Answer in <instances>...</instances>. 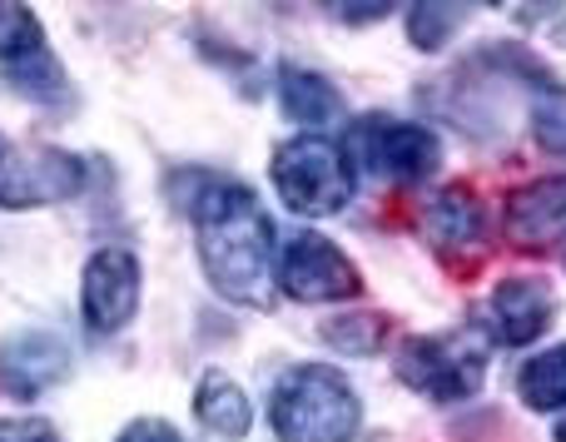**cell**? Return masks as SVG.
Instances as JSON below:
<instances>
[{
    "label": "cell",
    "instance_id": "12",
    "mask_svg": "<svg viewBox=\"0 0 566 442\" xmlns=\"http://www.w3.org/2000/svg\"><path fill=\"white\" fill-rule=\"evenodd\" d=\"M70 373V348L55 334H20L0 348V383L15 398H35Z\"/></svg>",
    "mask_w": 566,
    "mask_h": 442
},
{
    "label": "cell",
    "instance_id": "2",
    "mask_svg": "<svg viewBox=\"0 0 566 442\" xmlns=\"http://www.w3.org/2000/svg\"><path fill=\"white\" fill-rule=\"evenodd\" d=\"M269 418H274L279 442H353L363 423V408L338 368L298 364L279 378Z\"/></svg>",
    "mask_w": 566,
    "mask_h": 442
},
{
    "label": "cell",
    "instance_id": "7",
    "mask_svg": "<svg viewBox=\"0 0 566 442\" xmlns=\"http://www.w3.org/2000/svg\"><path fill=\"white\" fill-rule=\"evenodd\" d=\"M274 278L293 304H338V298H353L363 288L353 259L323 234H308V229L279 244Z\"/></svg>",
    "mask_w": 566,
    "mask_h": 442
},
{
    "label": "cell",
    "instance_id": "15",
    "mask_svg": "<svg viewBox=\"0 0 566 442\" xmlns=\"http://www.w3.org/2000/svg\"><path fill=\"white\" fill-rule=\"evenodd\" d=\"M279 99H283V115L298 119V125H328V119L343 115L338 85H328V75L303 65H289L279 75Z\"/></svg>",
    "mask_w": 566,
    "mask_h": 442
},
{
    "label": "cell",
    "instance_id": "8",
    "mask_svg": "<svg viewBox=\"0 0 566 442\" xmlns=\"http://www.w3.org/2000/svg\"><path fill=\"white\" fill-rule=\"evenodd\" d=\"M85 189V165L65 149H25L0 135V209H35Z\"/></svg>",
    "mask_w": 566,
    "mask_h": 442
},
{
    "label": "cell",
    "instance_id": "21",
    "mask_svg": "<svg viewBox=\"0 0 566 442\" xmlns=\"http://www.w3.org/2000/svg\"><path fill=\"white\" fill-rule=\"evenodd\" d=\"M115 442H185V438H179L169 423H159V418H139V423H129Z\"/></svg>",
    "mask_w": 566,
    "mask_h": 442
},
{
    "label": "cell",
    "instance_id": "4",
    "mask_svg": "<svg viewBox=\"0 0 566 442\" xmlns=\"http://www.w3.org/2000/svg\"><path fill=\"white\" fill-rule=\"evenodd\" d=\"M348 155L353 175L363 179H378V185H422V179L438 169L442 145L432 129L412 125V119H392V115H368L348 129Z\"/></svg>",
    "mask_w": 566,
    "mask_h": 442
},
{
    "label": "cell",
    "instance_id": "10",
    "mask_svg": "<svg viewBox=\"0 0 566 442\" xmlns=\"http://www.w3.org/2000/svg\"><path fill=\"white\" fill-rule=\"evenodd\" d=\"M418 224H422V234H428V244L438 249L442 259H458V264H472V259L488 249V214H482V204L462 185L432 194L428 204H422Z\"/></svg>",
    "mask_w": 566,
    "mask_h": 442
},
{
    "label": "cell",
    "instance_id": "6",
    "mask_svg": "<svg viewBox=\"0 0 566 442\" xmlns=\"http://www.w3.org/2000/svg\"><path fill=\"white\" fill-rule=\"evenodd\" d=\"M0 70H6L10 90H20L35 105H70L75 99L30 6H0Z\"/></svg>",
    "mask_w": 566,
    "mask_h": 442
},
{
    "label": "cell",
    "instance_id": "1",
    "mask_svg": "<svg viewBox=\"0 0 566 442\" xmlns=\"http://www.w3.org/2000/svg\"><path fill=\"white\" fill-rule=\"evenodd\" d=\"M189 219H195L209 284L234 304H259L269 254H274V229H269V214L259 209L254 189L234 185V179H205L189 194Z\"/></svg>",
    "mask_w": 566,
    "mask_h": 442
},
{
    "label": "cell",
    "instance_id": "23",
    "mask_svg": "<svg viewBox=\"0 0 566 442\" xmlns=\"http://www.w3.org/2000/svg\"><path fill=\"white\" fill-rule=\"evenodd\" d=\"M557 442H566V423H562V428H557Z\"/></svg>",
    "mask_w": 566,
    "mask_h": 442
},
{
    "label": "cell",
    "instance_id": "18",
    "mask_svg": "<svg viewBox=\"0 0 566 442\" xmlns=\"http://www.w3.org/2000/svg\"><path fill=\"white\" fill-rule=\"evenodd\" d=\"M382 334H388V324L368 318V314H343V318H333V324H323V338H328L333 348H343V354H378Z\"/></svg>",
    "mask_w": 566,
    "mask_h": 442
},
{
    "label": "cell",
    "instance_id": "14",
    "mask_svg": "<svg viewBox=\"0 0 566 442\" xmlns=\"http://www.w3.org/2000/svg\"><path fill=\"white\" fill-rule=\"evenodd\" d=\"M195 418L209 428L214 438H244L254 428V408H249V393L234 383L229 373H205L195 388Z\"/></svg>",
    "mask_w": 566,
    "mask_h": 442
},
{
    "label": "cell",
    "instance_id": "19",
    "mask_svg": "<svg viewBox=\"0 0 566 442\" xmlns=\"http://www.w3.org/2000/svg\"><path fill=\"white\" fill-rule=\"evenodd\" d=\"M532 135L547 155H566V90H547L532 109Z\"/></svg>",
    "mask_w": 566,
    "mask_h": 442
},
{
    "label": "cell",
    "instance_id": "3",
    "mask_svg": "<svg viewBox=\"0 0 566 442\" xmlns=\"http://www.w3.org/2000/svg\"><path fill=\"white\" fill-rule=\"evenodd\" d=\"M492 364V334L482 324H462L448 334H422L398 348V378L432 403H462L482 388Z\"/></svg>",
    "mask_w": 566,
    "mask_h": 442
},
{
    "label": "cell",
    "instance_id": "16",
    "mask_svg": "<svg viewBox=\"0 0 566 442\" xmlns=\"http://www.w3.org/2000/svg\"><path fill=\"white\" fill-rule=\"evenodd\" d=\"M517 393L532 413H562L566 408V344L527 358L517 373Z\"/></svg>",
    "mask_w": 566,
    "mask_h": 442
},
{
    "label": "cell",
    "instance_id": "13",
    "mask_svg": "<svg viewBox=\"0 0 566 442\" xmlns=\"http://www.w3.org/2000/svg\"><path fill=\"white\" fill-rule=\"evenodd\" d=\"M507 234H512V244H522V249H547V244H557V239H566V175L512 189Z\"/></svg>",
    "mask_w": 566,
    "mask_h": 442
},
{
    "label": "cell",
    "instance_id": "22",
    "mask_svg": "<svg viewBox=\"0 0 566 442\" xmlns=\"http://www.w3.org/2000/svg\"><path fill=\"white\" fill-rule=\"evenodd\" d=\"M388 10H392V6H343L338 15H343V20H353V25H363V20H382Z\"/></svg>",
    "mask_w": 566,
    "mask_h": 442
},
{
    "label": "cell",
    "instance_id": "17",
    "mask_svg": "<svg viewBox=\"0 0 566 442\" xmlns=\"http://www.w3.org/2000/svg\"><path fill=\"white\" fill-rule=\"evenodd\" d=\"M472 6H412L408 10V35L418 50H442L452 35H458V25L468 20Z\"/></svg>",
    "mask_w": 566,
    "mask_h": 442
},
{
    "label": "cell",
    "instance_id": "20",
    "mask_svg": "<svg viewBox=\"0 0 566 442\" xmlns=\"http://www.w3.org/2000/svg\"><path fill=\"white\" fill-rule=\"evenodd\" d=\"M0 442H60V438L40 418H15V423H0Z\"/></svg>",
    "mask_w": 566,
    "mask_h": 442
},
{
    "label": "cell",
    "instance_id": "9",
    "mask_svg": "<svg viewBox=\"0 0 566 442\" xmlns=\"http://www.w3.org/2000/svg\"><path fill=\"white\" fill-rule=\"evenodd\" d=\"M139 308V259L119 244L90 254L85 284H80V314L90 334H119Z\"/></svg>",
    "mask_w": 566,
    "mask_h": 442
},
{
    "label": "cell",
    "instance_id": "5",
    "mask_svg": "<svg viewBox=\"0 0 566 442\" xmlns=\"http://www.w3.org/2000/svg\"><path fill=\"white\" fill-rule=\"evenodd\" d=\"M269 175H274V189H279L283 204H289L293 214H308V219L338 214V209L353 199V179H358L348 165V155L318 135H298V139H289V145H279Z\"/></svg>",
    "mask_w": 566,
    "mask_h": 442
},
{
    "label": "cell",
    "instance_id": "11",
    "mask_svg": "<svg viewBox=\"0 0 566 442\" xmlns=\"http://www.w3.org/2000/svg\"><path fill=\"white\" fill-rule=\"evenodd\" d=\"M552 314H557V298H552V288L542 284L537 274L502 278V284L492 288V304H488L492 334H497L502 344H512V348L537 344V338L547 334Z\"/></svg>",
    "mask_w": 566,
    "mask_h": 442
}]
</instances>
